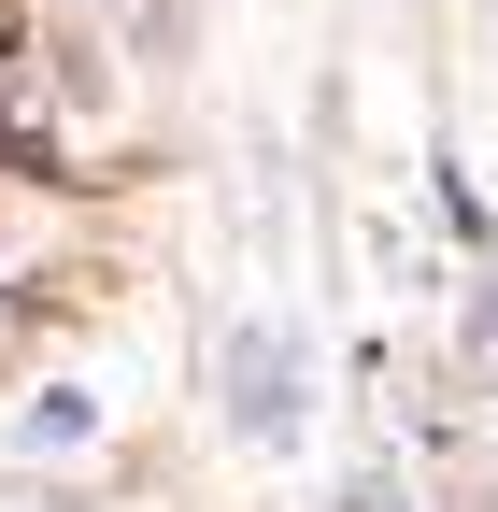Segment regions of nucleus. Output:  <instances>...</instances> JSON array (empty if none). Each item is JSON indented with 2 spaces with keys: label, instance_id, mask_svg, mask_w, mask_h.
<instances>
[{
  "label": "nucleus",
  "instance_id": "f257e3e1",
  "mask_svg": "<svg viewBox=\"0 0 498 512\" xmlns=\"http://www.w3.org/2000/svg\"><path fill=\"white\" fill-rule=\"evenodd\" d=\"M228 427H299V342H271V328H242L228 342Z\"/></svg>",
  "mask_w": 498,
  "mask_h": 512
}]
</instances>
